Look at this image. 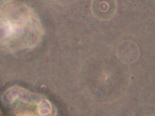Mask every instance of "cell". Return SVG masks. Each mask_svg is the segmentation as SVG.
Listing matches in <instances>:
<instances>
[{
  "mask_svg": "<svg viewBox=\"0 0 155 116\" xmlns=\"http://www.w3.org/2000/svg\"><path fill=\"white\" fill-rule=\"evenodd\" d=\"M42 27L34 11L22 3L9 1L0 6V49L15 52L36 46Z\"/></svg>",
  "mask_w": 155,
  "mask_h": 116,
  "instance_id": "cell-1",
  "label": "cell"
},
{
  "mask_svg": "<svg viewBox=\"0 0 155 116\" xmlns=\"http://www.w3.org/2000/svg\"><path fill=\"white\" fill-rule=\"evenodd\" d=\"M52 107L50 102L42 98L38 104V111L41 116H48L50 115Z\"/></svg>",
  "mask_w": 155,
  "mask_h": 116,
  "instance_id": "cell-2",
  "label": "cell"
},
{
  "mask_svg": "<svg viewBox=\"0 0 155 116\" xmlns=\"http://www.w3.org/2000/svg\"><path fill=\"white\" fill-rule=\"evenodd\" d=\"M19 116H33V115L30 114H22L19 115Z\"/></svg>",
  "mask_w": 155,
  "mask_h": 116,
  "instance_id": "cell-3",
  "label": "cell"
}]
</instances>
